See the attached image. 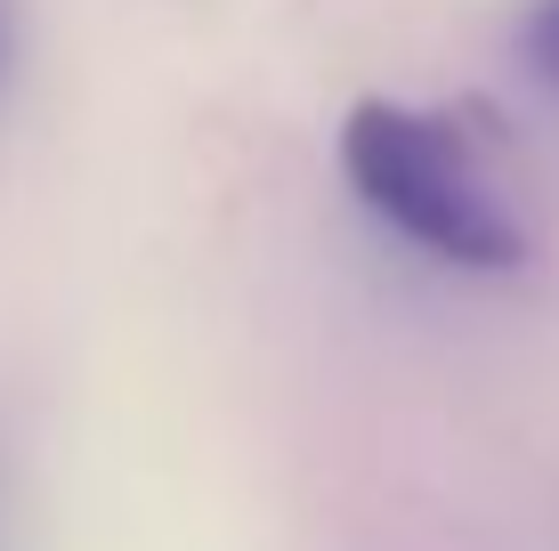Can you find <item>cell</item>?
<instances>
[{
  "mask_svg": "<svg viewBox=\"0 0 559 551\" xmlns=\"http://www.w3.org/2000/svg\"><path fill=\"white\" fill-rule=\"evenodd\" d=\"M519 57H527L535 82L559 89V0H535V9L519 16Z\"/></svg>",
  "mask_w": 559,
  "mask_h": 551,
  "instance_id": "7a4b0ae2",
  "label": "cell"
},
{
  "mask_svg": "<svg viewBox=\"0 0 559 551\" xmlns=\"http://www.w3.org/2000/svg\"><path fill=\"white\" fill-rule=\"evenodd\" d=\"M0 519H9V479H0Z\"/></svg>",
  "mask_w": 559,
  "mask_h": 551,
  "instance_id": "277c9868",
  "label": "cell"
},
{
  "mask_svg": "<svg viewBox=\"0 0 559 551\" xmlns=\"http://www.w3.org/2000/svg\"><path fill=\"white\" fill-rule=\"evenodd\" d=\"M341 179L390 236L430 252L462 276H511L527 268L535 236L503 195L478 130L447 106L414 98H357L341 113Z\"/></svg>",
  "mask_w": 559,
  "mask_h": 551,
  "instance_id": "6da1fadb",
  "label": "cell"
},
{
  "mask_svg": "<svg viewBox=\"0 0 559 551\" xmlns=\"http://www.w3.org/2000/svg\"><path fill=\"white\" fill-rule=\"evenodd\" d=\"M9 73H16V9L0 0V89H9Z\"/></svg>",
  "mask_w": 559,
  "mask_h": 551,
  "instance_id": "3957f363",
  "label": "cell"
}]
</instances>
